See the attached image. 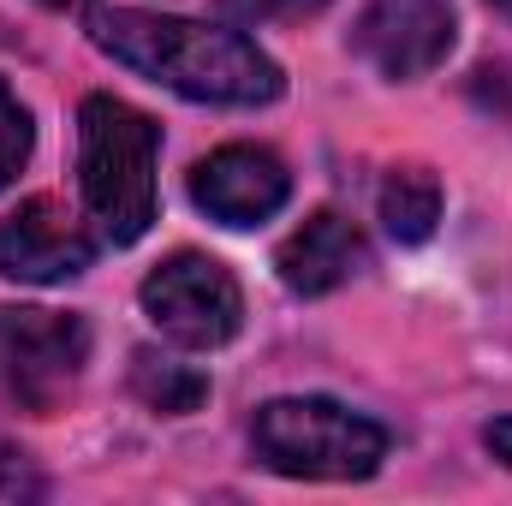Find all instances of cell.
Listing matches in <instances>:
<instances>
[{
    "label": "cell",
    "mask_w": 512,
    "mask_h": 506,
    "mask_svg": "<svg viewBox=\"0 0 512 506\" xmlns=\"http://www.w3.org/2000/svg\"><path fill=\"white\" fill-rule=\"evenodd\" d=\"M453 36V0H364V12L352 18V54L393 84L435 72L453 54Z\"/></svg>",
    "instance_id": "8992f818"
},
{
    "label": "cell",
    "mask_w": 512,
    "mask_h": 506,
    "mask_svg": "<svg viewBox=\"0 0 512 506\" xmlns=\"http://www.w3.org/2000/svg\"><path fill=\"white\" fill-rule=\"evenodd\" d=\"M489 6H495V12H501V18L512 24V0H489Z\"/></svg>",
    "instance_id": "9a60e30c"
},
{
    "label": "cell",
    "mask_w": 512,
    "mask_h": 506,
    "mask_svg": "<svg viewBox=\"0 0 512 506\" xmlns=\"http://www.w3.org/2000/svg\"><path fill=\"white\" fill-rule=\"evenodd\" d=\"M48 6H78V0H48Z\"/></svg>",
    "instance_id": "2e32d148"
},
{
    "label": "cell",
    "mask_w": 512,
    "mask_h": 506,
    "mask_svg": "<svg viewBox=\"0 0 512 506\" xmlns=\"http://www.w3.org/2000/svg\"><path fill=\"white\" fill-rule=\"evenodd\" d=\"M90 42L114 54L137 78L209 102V108H262L280 96V66L256 48L245 30L227 24H197V18H167V12H137L114 6L90 18Z\"/></svg>",
    "instance_id": "6da1fadb"
},
{
    "label": "cell",
    "mask_w": 512,
    "mask_h": 506,
    "mask_svg": "<svg viewBox=\"0 0 512 506\" xmlns=\"http://www.w3.org/2000/svg\"><path fill=\"white\" fill-rule=\"evenodd\" d=\"M441 221V179L429 167H393L382 185V227L399 245H423Z\"/></svg>",
    "instance_id": "30bf717a"
},
{
    "label": "cell",
    "mask_w": 512,
    "mask_h": 506,
    "mask_svg": "<svg viewBox=\"0 0 512 506\" xmlns=\"http://www.w3.org/2000/svg\"><path fill=\"white\" fill-rule=\"evenodd\" d=\"M483 447H489L501 465H512V417H495V423L483 429Z\"/></svg>",
    "instance_id": "5bb4252c"
},
{
    "label": "cell",
    "mask_w": 512,
    "mask_h": 506,
    "mask_svg": "<svg viewBox=\"0 0 512 506\" xmlns=\"http://www.w3.org/2000/svg\"><path fill=\"white\" fill-rule=\"evenodd\" d=\"M286 197H292L286 161L256 143H227L191 167V203L221 227H256V221L280 215Z\"/></svg>",
    "instance_id": "ba28073f"
},
{
    "label": "cell",
    "mask_w": 512,
    "mask_h": 506,
    "mask_svg": "<svg viewBox=\"0 0 512 506\" xmlns=\"http://www.w3.org/2000/svg\"><path fill=\"white\" fill-rule=\"evenodd\" d=\"M256 459L304 483H364L387 459V429L340 399H268L251 417Z\"/></svg>",
    "instance_id": "3957f363"
},
{
    "label": "cell",
    "mask_w": 512,
    "mask_h": 506,
    "mask_svg": "<svg viewBox=\"0 0 512 506\" xmlns=\"http://www.w3.org/2000/svg\"><path fill=\"white\" fill-rule=\"evenodd\" d=\"M90 364V328L66 310H0V393L36 417L66 411Z\"/></svg>",
    "instance_id": "277c9868"
},
{
    "label": "cell",
    "mask_w": 512,
    "mask_h": 506,
    "mask_svg": "<svg viewBox=\"0 0 512 506\" xmlns=\"http://www.w3.org/2000/svg\"><path fill=\"white\" fill-rule=\"evenodd\" d=\"M155 155L161 126L120 96H84L78 108V185L102 239L137 245L155 221Z\"/></svg>",
    "instance_id": "7a4b0ae2"
},
{
    "label": "cell",
    "mask_w": 512,
    "mask_h": 506,
    "mask_svg": "<svg viewBox=\"0 0 512 506\" xmlns=\"http://www.w3.org/2000/svg\"><path fill=\"white\" fill-rule=\"evenodd\" d=\"M137 298H143L149 322L185 352H215L245 328V292H239L233 268L203 251H173L167 262H155L143 274Z\"/></svg>",
    "instance_id": "5b68a950"
},
{
    "label": "cell",
    "mask_w": 512,
    "mask_h": 506,
    "mask_svg": "<svg viewBox=\"0 0 512 506\" xmlns=\"http://www.w3.org/2000/svg\"><path fill=\"white\" fill-rule=\"evenodd\" d=\"M370 262L364 251V233L340 215V209H316L280 251H274V268L286 280V292L298 298H322V292H340L358 268Z\"/></svg>",
    "instance_id": "9c48e42d"
},
{
    "label": "cell",
    "mask_w": 512,
    "mask_h": 506,
    "mask_svg": "<svg viewBox=\"0 0 512 506\" xmlns=\"http://www.w3.org/2000/svg\"><path fill=\"white\" fill-rule=\"evenodd\" d=\"M90 262H96V239L60 197H24L12 215H0V274L6 280L60 286V280H78Z\"/></svg>",
    "instance_id": "52a82bcc"
},
{
    "label": "cell",
    "mask_w": 512,
    "mask_h": 506,
    "mask_svg": "<svg viewBox=\"0 0 512 506\" xmlns=\"http://www.w3.org/2000/svg\"><path fill=\"white\" fill-rule=\"evenodd\" d=\"M30 143H36V126H30V108L6 90L0 78V191L18 179V167L30 161Z\"/></svg>",
    "instance_id": "7c38bea8"
},
{
    "label": "cell",
    "mask_w": 512,
    "mask_h": 506,
    "mask_svg": "<svg viewBox=\"0 0 512 506\" xmlns=\"http://www.w3.org/2000/svg\"><path fill=\"white\" fill-rule=\"evenodd\" d=\"M131 387L161 417H185V411H197L209 399V376L197 364H179V358H161V352H137L131 358Z\"/></svg>",
    "instance_id": "8fae6325"
},
{
    "label": "cell",
    "mask_w": 512,
    "mask_h": 506,
    "mask_svg": "<svg viewBox=\"0 0 512 506\" xmlns=\"http://www.w3.org/2000/svg\"><path fill=\"white\" fill-rule=\"evenodd\" d=\"M245 24H262V18H316L328 0H227Z\"/></svg>",
    "instance_id": "4fadbf2b"
}]
</instances>
